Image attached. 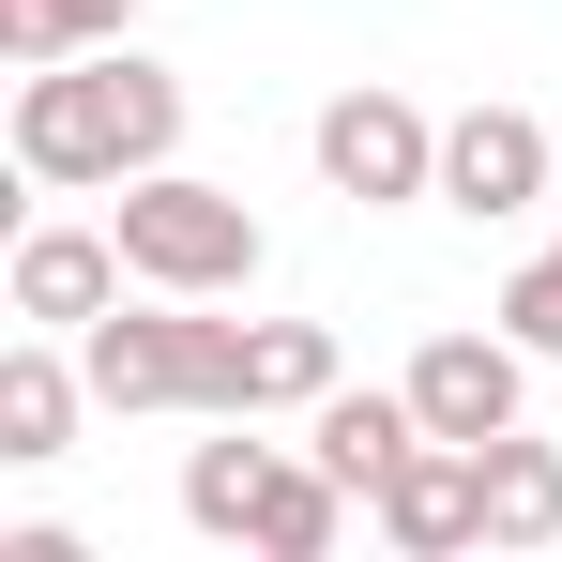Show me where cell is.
I'll return each mask as SVG.
<instances>
[{
	"label": "cell",
	"instance_id": "obj_4",
	"mask_svg": "<svg viewBox=\"0 0 562 562\" xmlns=\"http://www.w3.org/2000/svg\"><path fill=\"white\" fill-rule=\"evenodd\" d=\"M319 183L335 198H366V213H395V198H441V122H426V106L411 92H335L319 106Z\"/></svg>",
	"mask_w": 562,
	"mask_h": 562
},
{
	"label": "cell",
	"instance_id": "obj_6",
	"mask_svg": "<svg viewBox=\"0 0 562 562\" xmlns=\"http://www.w3.org/2000/svg\"><path fill=\"white\" fill-rule=\"evenodd\" d=\"M366 517H380V548H395V562H457V548H486V441H411V457H395V486H380Z\"/></svg>",
	"mask_w": 562,
	"mask_h": 562
},
{
	"label": "cell",
	"instance_id": "obj_2",
	"mask_svg": "<svg viewBox=\"0 0 562 562\" xmlns=\"http://www.w3.org/2000/svg\"><path fill=\"white\" fill-rule=\"evenodd\" d=\"M77 366H92L106 411H259V335L244 319H198V289L168 304H106L92 335H77Z\"/></svg>",
	"mask_w": 562,
	"mask_h": 562
},
{
	"label": "cell",
	"instance_id": "obj_3",
	"mask_svg": "<svg viewBox=\"0 0 562 562\" xmlns=\"http://www.w3.org/2000/svg\"><path fill=\"white\" fill-rule=\"evenodd\" d=\"M106 228H122L137 289H198V304H213V289H259V259H274L259 213H244L228 183H198V168H137Z\"/></svg>",
	"mask_w": 562,
	"mask_h": 562
},
{
	"label": "cell",
	"instance_id": "obj_1",
	"mask_svg": "<svg viewBox=\"0 0 562 562\" xmlns=\"http://www.w3.org/2000/svg\"><path fill=\"white\" fill-rule=\"evenodd\" d=\"M168 153H183V77L137 61V46H77V61H31L15 77V168L31 183L92 198V183L168 168Z\"/></svg>",
	"mask_w": 562,
	"mask_h": 562
},
{
	"label": "cell",
	"instance_id": "obj_16",
	"mask_svg": "<svg viewBox=\"0 0 562 562\" xmlns=\"http://www.w3.org/2000/svg\"><path fill=\"white\" fill-rule=\"evenodd\" d=\"M502 335H517V350H562V244H548V259H517V289H502Z\"/></svg>",
	"mask_w": 562,
	"mask_h": 562
},
{
	"label": "cell",
	"instance_id": "obj_10",
	"mask_svg": "<svg viewBox=\"0 0 562 562\" xmlns=\"http://www.w3.org/2000/svg\"><path fill=\"white\" fill-rule=\"evenodd\" d=\"M77 395H92V366H61V350H0V457L46 471L61 441H77Z\"/></svg>",
	"mask_w": 562,
	"mask_h": 562
},
{
	"label": "cell",
	"instance_id": "obj_11",
	"mask_svg": "<svg viewBox=\"0 0 562 562\" xmlns=\"http://www.w3.org/2000/svg\"><path fill=\"white\" fill-rule=\"evenodd\" d=\"M335 532H350V486H335L319 457H274L259 532H244V548H259V562H335Z\"/></svg>",
	"mask_w": 562,
	"mask_h": 562
},
{
	"label": "cell",
	"instance_id": "obj_9",
	"mask_svg": "<svg viewBox=\"0 0 562 562\" xmlns=\"http://www.w3.org/2000/svg\"><path fill=\"white\" fill-rule=\"evenodd\" d=\"M304 441H319V471H335L350 502H380V486H395V457L426 441V411H411V380H395V395H350V380H335Z\"/></svg>",
	"mask_w": 562,
	"mask_h": 562
},
{
	"label": "cell",
	"instance_id": "obj_8",
	"mask_svg": "<svg viewBox=\"0 0 562 562\" xmlns=\"http://www.w3.org/2000/svg\"><path fill=\"white\" fill-rule=\"evenodd\" d=\"M122 228H31L15 244V319H46V335H92L106 304H122Z\"/></svg>",
	"mask_w": 562,
	"mask_h": 562
},
{
	"label": "cell",
	"instance_id": "obj_14",
	"mask_svg": "<svg viewBox=\"0 0 562 562\" xmlns=\"http://www.w3.org/2000/svg\"><path fill=\"white\" fill-rule=\"evenodd\" d=\"M137 31V0H0V61L31 77V61H77V46H122Z\"/></svg>",
	"mask_w": 562,
	"mask_h": 562
},
{
	"label": "cell",
	"instance_id": "obj_7",
	"mask_svg": "<svg viewBox=\"0 0 562 562\" xmlns=\"http://www.w3.org/2000/svg\"><path fill=\"white\" fill-rule=\"evenodd\" d=\"M517 380H532L517 335H426L411 350V411H426V441H502L517 426Z\"/></svg>",
	"mask_w": 562,
	"mask_h": 562
},
{
	"label": "cell",
	"instance_id": "obj_12",
	"mask_svg": "<svg viewBox=\"0 0 562 562\" xmlns=\"http://www.w3.org/2000/svg\"><path fill=\"white\" fill-rule=\"evenodd\" d=\"M562 532V441H486V548H548Z\"/></svg>",
	"mask_w": 562,
	"mask_h": 562
},
{
	"label": "cell",
	"instance_id": "obj_15",
	"mask_svg": "<svg viewBox=\"0 0 562 562\" xmlns=\"http://www.w3.org/2000/svg\"><path fill=\"white\" fill-rule=\"evenodd\" d=\"M335 395V335L319 319H259V411H319Z\"/></svg>",
	"mask_w": 562,
	"mask_h": 562
},
{
	"label": "cell",
	"instance_id": "obj_5",
	"mask_svg": "<svg viewBox=\"0 0 562 562\" xmlns=\"http://www.w3.org/2000/svg\"><path fill=\"white\" fill-rule=\"evenodd\" d=\"M441 198H457L471 228L562 198V122H532V106H457V122H441Z\"/></svg>",
	"mask_w": 562,
	"mask_h": 562
},
{
	"label": "cell",
	"instance_id": "obj_13",
	"mask_svg": "<svg viewBox=\"0 0 562 562\" xmlns=\"http://www.w3.org/2000/svg\"><path fill=\"white\" fill-rule=\"evenodd\" d=\"M259 486H274V441H198L183 457V517L213 548H244V532H259Z\"/></svg>",
	"mask_w": 562,
	"mask_h": 562
}]
</instances>
